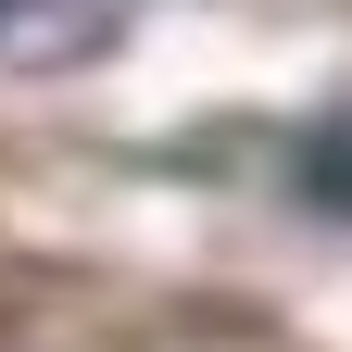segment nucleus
Instances as JSON below:
<instances>
[{"label": "nucleus", "mask_w": 352, "mask_h": 352, "mask_svg": "<svg viewBox=\"0 0 352 352\" xmlns=\"http://www.w3.org/2000/svg\"><path fill=\"white\" fill-rule=\"evenodd\" d=\"M289 176H302V201H315V214H340V227H352V113H340V126H315Z\"/></svg>", "instance_id": "2"}, {"label": "nucleus", "mask_w": 352, "mask_h": 352, "mask_svg": "<svg viewBox=\"0 0 352 352\" xmlns=\"http://www.w3.org/2000/svg\"><path fill=\"white\" fill-rule=\"evenodd\" d=\"M126 38V0H0V76H76Z\"/></svg>", "instance_id": "1"}]
</instances>
